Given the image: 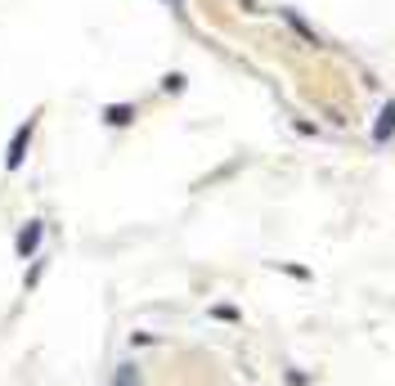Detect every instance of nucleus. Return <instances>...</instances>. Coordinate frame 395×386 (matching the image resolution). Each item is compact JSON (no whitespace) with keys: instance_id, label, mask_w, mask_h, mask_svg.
<instances>
[{"instance_id":"f257e3e1","label":"nucleus","mask_w":395,"mask_h":386,"mask_svg":"<svg viewBox=\"0 0 395 386\" xmlns=\"http://www.w3.org/2000/svg\"><path fill=\"white\" fill-rule=\"evenodd\" d=\"M27 144H32V121H23V126L14 130V139H9V153H5V166H9V171H18V166H23Z\"/></svg>"},{"instance_id":"f03ea898","label":"nucleus","mask_w":395,"mask_h":386,"mask_svg":"<svg viewBox=\"0 0 395 386\" xmlns=\"http://www.w3.org/2000/svg\"><path fill=\"white\" fill-rule=\"evenodd\" d=\"M391 135H395V99H387V103H382L378 121H373V144H387Z\"/></svg>"},{"instance_id":"7ed1b4c3","label":"nucleus","mask_w":395,"mask_h":386,"mask_svg":"<svg viewBox=\"0 0 395 386\" xmlns=\"http://www.w3.org/2000/svg\"><path fill=\"white\" fill-rule=\"evenodd\" d=\"M41 238H45V225L41 220H27V229L18 234V256H36V247H41Z\"/></svg>"},{"instance_id":"20e7f679","label":"nucleus","mask_w":395,"mask_h":386,"mask_svg":"<svg viewBox=\"0 0 395 386\" xmlns=\"http://www.w3.org/2000/svg\"><path fill=\"white\" fill-rule=\"evenodd\" d=\"M279 14H283V23H288V27H292V32L301 36V41H310V45H319V32H315V27H310V23H306V18H301V14H297V9H279Z\"/></svg>"},{"instance_id":"39448f33","label":"nucleus","mask_w":395,"mask_h":386,"mask_svg":"<svg viewBox=\"0 0 395 386\" xmlns=\"http://www.w3.org/2000/svg\"><path fill=\"white\" fill-rule=\"evenodd\" d=\"M103 121H108V126H130V121H135V103H108V108H103Z\"/></svg>"},{"instance_id":"423d86ee","label":"nucleus","mask_w":395,"mask_h":386,"mask_svg":"<svg viewBox=\"0 0 395 386\" xmlns=\"http://www.w3.org/2000/svg\"><path fill=\"white\" fill-rule=\"evenodd\" d=\"M112 386H144V378H139V364H117V382Z\"/></svg>"},{"instance_id":"0eeeda50","label":"nucleus","mask_w":395,"mask_h":386,"mask_svg":"<svg viewBox=\"0 0 395 386\" xmlns=\"http://www.w3.org/2000/svg\"><path fill=\"white\" fill-rule=\"evenodd\" d=\"M162 90H166V95H180V90H184V72H166V77H162Z\"/></svg>"},{"instance_id":"6e6552de","label":"nucleus","mask_w":395,"mask_h":386,"mask_svg":"<svg viewBox=\"0 0 395 386\" xmlns=\"http://www.w3.org/2000/svg\"><path fill=\"white\" fill-rule=\"evenodd\" d=\"M211 319H225V324H238V310H234V306H211Z\"/></svg>"},{"instance_id":"1a4fd4ad","label":"nucleus","mask_w":395,"mask_h":386,"mask_svg":"<svg viewBox=\"0 0 395 386\" xmlns=\"http://www.w3.org/2000/svg\"><path fill=\"white\" fill-rule=\"evenodd\" d=\"M274 270H283V274L301 279V283H306V279H310V270H306V265H288V261H274Z\"/></svg>"}]
</instances>
